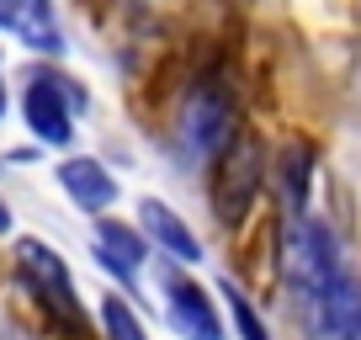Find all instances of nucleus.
Listing matches in <instances>:
<instances>
[{"mask_svg":"<svg viewBox=\"0 0 361 340\" xmlns=\"http://www.w3.org/2000/svg\"><path fill=\"white\" fill-rule=\"evenodd\" d=\"M340 266H345V255H340L335 234H329L319 218H308V213H287V229H282V272H287V287L303 298L308 314L319 308V298H324L329 277H335Z\"/></svg>","mask_w":361,"mask_h":340,"instance_id":"nucleus-1","label":"nucleus"},{"mask_svg":"<svg viewBox=\"0 0 361 340\" xmlns=\"http://www.w3.org/2000/svg\"><path fill=\"white\" fill-rule=\"evenodd\" d=\"M75 112H85V91H80V80L59 75V69H32V75H27L22 117H27L32 144L69 149V144H75Z\"/></svg>","mask_w":361,"mask_h":340,"instance_id":"nucleus-2","label":"nucleus"},{"mask_svg":"<svg viewBox=\"0 0 361 340\" xmlns=\"http://www.w3.org/2000/svg\"><path fill=\"white\" fill-rule=\"evenodd\" d=\"M255 186H260V149L234 128V133L224 138V149L207 154V197H213V213L224 218V224H234L250 207Z\"/></svg>","mask_w":361,"mask_h":340,"instance_id":"nucleus-3","label":"nucleus"},{"mask_svg":"<svg viewBox=\"0 0 361 340\" xmlns=\"http://www.w3.org/2000/svg\"><path fill=\"white\" fill-rule=\"evenodd\" d=\"M159 287H165V319H170V329H176L180 340H228L218 303L202 293V282L180 277L176 266H170V255H159Z\"/></svg>","mask_w":361,"mask_h":340,"instance_id":"nucleus-4","label":"nucleus"},{"mask_svg":"<svg viewBox=\"0 0 361 340\" xmlns=\"http://www.w3.org/2000/svg\"><path fill=\"white\" fill-rule=\"evenodd\" d=\"M228 133H234V117H228V96H224V91L202 85V91L186 96V112H180V138H186V149H192L197 159L218 154Z\"/></svg>","mask_w":361,"mask_h":340,"instance_id":"nucleus-5","label":"nucleus"},{"mask_svg":"<svg viewBox=\"0 0 361 340\" xmlns=\"http://www.w3.org/2000/svg\"><path fill=\"white\" fill-rule=\"evenodd\" d=\"M138 229H144L149 245H154L159 255H170L176 266H197V261H202V239H197V229L186 224L170 202H159V197H144V202H138Z\"/></svg>","mask_w":361,"mask_h":340,"instance_id":"nucleus-6","label":"nucleus"},{"mask_svg":"<svg viewBox=\"0 0 361 340\" xmlns=\"http://www.w3.org/2000/svg\"><path fill=\"white\" fill-rule=\"evenodd\" d=\"M54 176H59V192H64L80 213H106V207L117 202V176L90 154H64Z\"/></svg>","mask_w":361,"mask_h":340,"instance_id":"nucleus-7","label":"nucleus"},{"mask_svg":"<svg viewBox=\"0 0 361 340\" xmlns=\"http://www.w3.org/2000/svg\"><path fill=\"white\" fill-rule=\"evenodd\" d=\"M16 266H22V277L37 287V293H48L59 308H69V314H80L75 303V277H69L64 255H59L54 245H43V239H16Z\"/></svg>","mask_w":361,"mask_h":340,"instance_id":"nucleus-8","label":"nucleus"},{"mask_svg":"<svg viewBox=\"0 0 361 340\" xmlns=\"http://www.w3.org/2000/svg\"><path fill=\"white\" fill-rule=\"evenodd\" d=\"M0 27L16 32L32 54H43V59L64 54V32H59L54 6H48V0H0Z\"/></svg>","mask_w":361,"mask_h":340,"instance_id":"nucleus-9","label":"nucleus"},{"mask_svg":"<svg viewBox=\"0 0 361 340\" xmlns=\"http://www.w3.org/2000/svg\"><path fill=\"white\" fill-rule=\"evenodd\" d=\"M308 319H314V329H319L324 340L350 335V329L361 324V277L350 272V266H340V272L329 277L324 298H319V308H314Z\"/></svg>","mask_w":361,"mask_h":340,"instance_id":"nucleus-10","label":"nucleus"},{"mask_svg":"<svg viewBox=\"0 0 361 340\" xmlns=\"http://www.w3.org/2000/svg\"><path fill=\"white\" fill-rule=\"evenodd\" d=\"M96 245L112 255V261H123L128 272H138V266L154 255V245H149V234L144 229H133V224H117V218H106V213H96Z\"/></svg>","mask_w":361,"mask_h":340,"instance_id":"nucleus-11","label":"nucleus"},{"mask_svg":"<svg viewBox=\"0 0 361 340\" xmlns=\"http://www.w3.org/2000/svg\"><path fill=\"white\" fill-rule=\"evenodd\" d=\"M308 186H314V154H308V144H287L282 149V202H287V213H308Z\"/></svg>","mask_w":361,"mask_h":340,"instance_id":"nucleus-12","label":"nucleus"},{"mask_svg":"<svg viewBox=\"0 0 361 340\" xmlns=\"http://www.w3.org/2000/svg\"><path fill=\"white\" fill-rule=\"evenodd\" d=\"M218 298H224V308H228V324H234V335L239 340H271V329H266V319H260V308L245 298V287L239 282H218Z\"/></svg>","mask_w":361,"mask_h":340,"instance_id":"nucleus-13","label":"nucleus"},{"mask_svg":"<svg viewBox=\"0 0 361 340\" xmlns=\"http://www.w3.org/2000/svg\"><path fill=\"white\" fill-rule=\"evenodd\" d=\"M96 319H102L106 340H149L144 324H138V314H133V303H128V293H106L102 308H96Z\"/></svg>","mask_w":361,"mask_h":340,"instance_id":"nucleus-14","label":"nucleus"},{"mask_svg":"<svg viewBox=\"0 0 361 340\" xmlns=\"http://www.w3.org/2000/svg\"><path fill=\"white\" fill-rule=\"evenodd\" d=\"M11 224H16V218H11V202L0 197V234H11Z\"/></svg>","mask_w":361,"mask_h":340,"instance_id":"nucleus-15","label":"nucleus"},{"mask_svg":"<svg viewBox=\"0 0 361 340\" xmlns=\"http://www.w3.org/2000/svg\"><path fill=\"white\" fill-rule=\"evenodd\" d=\"M11 112V85H6V75H0V117Z\"/></svg>","mask_w":361,"mask_h":340,"instance_id":"nucleus-16","label":"nucleus"},{"mask_svg":"<svg viewBox=\"0 0 361 340\" xmlns=\"http://www.w3.org/2000/svg\"><path fill=\"white\" fill-rule=\"evenodd\" d=\"M340 340H361V324H356V329H350V335H340Z\"/></svg>","mask_w":361,"mask_h":340,"instance_id":"nucleus-17","label":"nucleus"}]
</instances>
